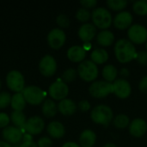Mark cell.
<instances>
[{
  "label": "cell",
  "instance_id": "cell-1",
  "mask_svg": "<svg viewBox=\"0 0 147 147\" xmlns=\"http://www.w3.org/2000/svg\"><path fill=\"white\" fill-rule=\"evenodd\" d=\"M115 55L122 64L129 63L136 58L137 52L134 45L127 39H120L115 45Z\"/></svg>",
  "mask_w": 147,
  "mask_h": 147
},
{
  "label": "cell",
  "instance_id": "cell-2",
  "mask_svg": "<svg viewBox=\"0 0 147 147\" xmlns=\"http://www.w3.org/2000/svg\"><path fill=\"white\" fill-rule=\"evenodd\" d=\"M91 120L98 125L108 127L114 118V113L111 108L107 105H98L90 112Z\"/></svg>",
  "mask_w": 147,
  "mask_h": 147
},
{
  "label": "cell",
  "instance_id": "cell-3",
  "mask_svg": "<svg viewBox=\"0 0 147 147\" xmlns=\"http://www.w3.org/2000/svg\"><path fill=\"white\" fill-rule=\"evenodd\" d=\"M91 18L94 26L102 30H108L113 23L111 13L103 7L95 9L91 14Z\"/></svg>",
  "mask_w": 147,
  "mask_h": 147
},
{
  "label": "cell",
  "instance_id": "cell-4",
  "mask_svg": "<svg viewBox=\"0 0 147 147\" xmlns=\"http://www.w3.org/2000/svg\"><path fill=\"white\" fill-rule=\"evenodd\" d=\"M22 93L25 98L26 102L30 105L37 106L40 103H43V102L45 101L46 93L42 89H40L38 86H27L24 88Z\"/></svg>",
  "mask_w": 147,
  "mask_h": 147
},
{
  "label": "cell",
  "instance_id": "cell-5",
  "mask_svg": "<svg viewBox=\"0 0 147 147\" xmlns=\"http://www.w3.org/2000/svg\"><path fill=\"white\" fill-rule=\"evenodd\" d=\"M78 74L85 82H92L98 76V68L91 60H84L78 67Z\"/></svg>",
  "mask_w": 147,
  "mask_h": 147
},
{
  "label": "cell",
  "instance_id": "cell-6",
  "mask_svg": "<svg viewBox=\"0 0 147 147\" xmlns=\"http://www.w3.org/2000/svg\"><path fill=\"white\" fill-rule=\"evenodd\" d=\"M89 92L94 98H105L113 93V84L106 81H96L90 85Z\"/></svg>",
  "mask_w": 147,
  "mask_h": 147
},
{
  "label": "cell",
  "instance_id": "cell-7",
  "mask_svg": "<svg viewBox=\"0 0 147 147\" xmlns=\"http://www.w3.org/2000/svg\"><path fill=\"white\" fill-rule=\"evenodd\" d=\"M6 84L8 88L16 92L22 93L25 88V79L23 75L18 71H10L6 76Z\"/></svg>",
  "mask_w": 147,
  "mask_h": 147
},
{
  "label": "cell",
  "instance_id": "cell-8",
  "mask_svg": "<svg viewBox=\"0 0 147 147\" xmlns=\"http://www.w3.org/2000/svg\"><path fill=\"white\" fill-rule=\"evenodd\" d=\"M127 35L133 44H143L147 41V28L140 24H134L128 28Z\"/></svg>",
  "mask_w": 147,
  "mask_h": 147
},
{
  "label": "cell",
  "instance_id": "cell-9",
  "mask_svg": "<svg viewBox=\"0 0 147 147\" xmlns=\"http://www.w3.org/2000/svg\"><path fill=\"white\" fill-rule=\"evenodd\" d=\"M48 94L52 99L60 102L65 99L69 94L68 85L63 81H56L49 86Z\"/></svg>",
  "mask_w": 147,
  "mask_h": 147
},
{
  "label": "cell",
  "instance_id": "cell-10",
  "mask_svg": "<svg viewBox=\"0 0 147 147\" xmlns=\"http://www.w3.org/2000/svg\"><path fill=\"white\" fill-rule=\"evenodd\" d=\"M66 40V35L61 28H53L47 34V43L53 49L58 50L61 48Z\"/></svg>",
  "mask_w": 147,
  "mask_h": 147
},
{
  "label": "cell",
  "instance_id": "cell-11",
  "mask_svg": "<svg viewBox=\"0 0 147 147\" xmlns=\"http://www.w3.org/2000/svg\"><path fill=\"white\" fill-rule=\"evenodd\" d=\"M40 72L44 77H52L57 71V62L51 55H45L39 63Z\"/></svg>",
  "mask_w": 147,
  "mask_h": 147
},
{
  "label": "cell",
  "instance_id": "cell-12",
  "mask_svg": "<svg viewBox=\"0 0 147 147\" xmlns=\"http://www.w3.org/2000/svg\"><path fill=\"white\" fill-rule=\"evenodd\" d=\"M132 88L129 82L124 78L116 79L113 83V93L120 99H127L130 96Z\"/></svg>",
  "mask_w": 147,
  "mask_h": 147
},
{
  "label": "cell",
  "instance_id": "cell-13",
  "mask_svg": "<svg viewBox=\"0 0 147 147\" xmlns=\"http://www.w3.org/2000/svg\"><path fill=\"white\" fill-rule=\"evenodd\" d=\"M2 136L4 141L13 146L18 145L23 139L22 130L14 126H8L7 127L3 128L2 132Z\"/></svg>",
  "mask_w": 147,
  "mask_h": 147
},
{
  "label": "cell",
  "instance_id": "cell-14",
  "mask_svg": "<svg viewBox=\"0 0 147 147\" xmlns=\"http://www.w3.org/2000/svg\"><path fill=\"white\" fill-rule=\"evenodd\" d=\"M45 128V121L40 116H32L26 121L24 130L28 134L37 135L40 134Z\"/></svg>",
  "mask_w": 147,
  "mask_h": 147
},
{
  "label": "cell",
  "instance_id": "cell-15",
  "mask_svg": "<svg viewBox=\"0 0 147 147\" xmlns=\"http://www.w3.org/2000/svg\"><path fill=\"white\" fill-rule=\"evenodd\" d=\"M132 22H133V16L128 11L119 12L113 20L114 26L120 30L129 28L132 26Z\"/></svg>",
  "mask_w": 147,
  "mask_h": 147
},
{
  "label": "cell",
  "instance_id": "cell-16",
  "mask_svg": "<svg viewBox=\"0 0 147 147\" xmlns=\"http://www.w3.org/2000/svg\"><path fill=\"white\" fill-rule=\"evenodd\" d=\"M147 131V124L145 120L137 118L134 119L129 125V133L134 138H140L146 134Z\"/></svg>",
  "mask_w": 147,
  "mask_h": 147
},
{
  "label": "cell",
  "instance_id": "cell-17",
  "mask_svg": "<svg viewBox=\"0 0 147 147\" xmlns=\"http://www.w3.org/2000/svg\"><path fill=\"white\" fill-rule=\"evenodd\" d=\"M78 34L80 40L84 43L90 42L96 35V28L94 26V24L86 22L79 28Z\"/></svg>",
  "mask_w": 147,
  "mask_h": 147
},
{
  "label": "cell",
  "instance_id": "cell-18",
  "mask_svg": "<svg viewBox=\"0 0 147 147\" xmlns=\"http://www.w3.org/2000/svg\"><path fill=\"white\" fill-rule=\"evenodd\" d=\"M86 57V51L81 46H72L67 51V58L73 63H81Z\"/></svg>",
  "mask_w": 147,
  "mask_h": 147
},
{
  "label": "cell",
  "instance_id": "cell-19",
  "mask_svg": "<svg viewBox=\"0 0 147 147\" xmlns=\"http://www.w3.org/2000/svg\"><path fill=\"white\" fill-rule=\"evenodd\" d=\"M77 109L78 106L76 102L71 99L65 98L58 103V111L65 116L72 115L77 111Z\"/></svg>",
  "mask_w": 147,
  "mask_h": 147
},
{
  "label": "cell",
  "instance_id": "cell-20",
  "mask_svg": "<svg viewBox=\"0 0 147 147\" xmlns=\"http://www.w3.org/2000/svg\"><path fill=\"white\" fill-rule=\"evenodd\" d=\"M47 132L50 138L59 140L64 137L65 134V128L64 125L59 121H52L47 125Z\"/></svg>",
  "mask_w": 147,
  "mask_h": 147
},
{
  "label": "cell",
  "instance_id": "cell-21",
  "mask_svg": "<svg viewBox=\"0 0 147 147\" xmlns=\"http://www.w3.org/2000/svg\"><path fill=\"white\" fill-rule=\"evenodd\" d=\"M96 141V135L90 129L84 130L79 136V146L81 147H93Z\"/></svg>",
  "mask_w": 147,
  "mask_h": 147
},
{
  "label": "cell",
  "instance_id": "cell-22",
  "mask_svg": "<svg viewBox=\"0 0 147 147\" xmlns=\"http://www.w3.org/2000/svg\"><path fill=\"white\" fill-rule=\"evenodd\" d=\"M41 111L45 117L53 118L58 112V105L52 99H47L43 102L41 106Z\"/></svg>",
  "mask_w": 147,
  "mask_h": 147
},
{
  "label": "cell",
  "instance_id": "cell-23",
  "mask_svg": "<svg viewBox=\"0 0 147 147\" xmlns=\"http://www.w3.org/2000/svg\"><path fill=\"white\" fill-rule=\"evenodd\" d=\"M96 41L102 47H109L115 41V35L109 30H102L96 35Z\"/></svg>",
  "mask_w": 147,
  "mask_h": 147
},
{
  "label": "cell",
  "instance_id": "cell-24",
  "mask_svg": "<svg viewBox=\"0 0 147 147\" xmlns=\"http://www.w3.org/2000/svg\"><path fill=\"white\" fill-rule=\"evenodd\" d=\"M90 59L96 65H102L109 59V53L104 48H96L91 52Z\"/></svg>",
  "mask_w": 147,
  "mask_h": 147
},
{
  "label": "cell",
  "instance_id": "cell-25",
  "mask_svg": "<svg viewBox=\"0 0 147 147\" xmlns=\"http://www.w3.org/2000/svg\"><path fill=\"white\" fill-rule=\"evenodd\" d=\"M118 73L119 72H118L117 68L113 65H107L106 66L103 67L102 71V75L103 78L105 79V81L111 83V84L112 82H115L116 80Z\"/></svg>",
  "mask_w": 147,
  "mask_h": 147
},
{
  "label": "cell",
  "instance_id": "cell-26",
  "mask_svg": "<svg viewBox=\"0 0 147 147\" xmlns=\"http://www.w3.org/2000/svg\"><path fill=\"white\" fill-rule=\"evenodd\" d=\"M10 121H12L14 127L19 129H24L26 124V116L22 111H13L10 115Z\"/></svg>",
  "mask_w": 147,
  "mask_h": 147
},
{
  "label": "cell",
  "instance_id": "cell-27",
  "mask_svg": "<svg viewBox=\"0 0 147 147\" xmlns=\"http://www.w3.org/2000/svg\"><path fill=\"white\" fill-rule=\"evenodd\" d=\"M26 103L22 93H16L11 97L10 106L14 111H22L26 107Z\"/></svg>",
  "mask_w": 147,
  "mask_h": 147
},
{
  "label": "cell",
  "instance_id": "cell-28",
  "mask_svg": "<svg viewBox=\"0 0 147 147\" xmlns=\"http://www.w3.org/2000/svg\"><path fill=\"white\" fill-rule=\"evenodd\" d=\"M113 123L116 128L124 129L130 125V120H129V117L127 115L121 114V115H118L117 116H115L114 118Z\"/></svg>",
  "mask_w": 147,
  "mask_h": 147
},
{
  "label": "cell",
  "instance_id": "cell-29",
  "mask_svg": "<svg viewBox=\"0 0 147 147\" xmlns=\"http://www.w3.org/2000/svg\"><path fill=\"white\" fill-rule=\"evenodd\" d=\"M108 7L114 11H121L127 5V1L126 0H108Z\"/></svg>",
  "mask_w": 147,
  "mask_h": 147
},
{
  "label": "cell",
  "instance_id": "cell-30",
  "mask_svg": "<svg viewBox=\"0 0 147 147\" xmlns=\"http://www.w3.org/2000/svg\"><path fill=\"white\" fill-rule=\"evenodd\" d=\"M133 9L139 16H147V1L140 0L134 3Z\"/></svg>",
  "mask_w": 147,
  "mask_h": 147
},
{
  "label": "cell",
  "instance_id": "cell-31",
  "mask_svg": "<svg viewBox=\"0 0 147 147\" xmlns=\"http://www.w3.org/2000/svg\"><path fill=\"white\" fill-rule=\"evenodd\" d=\"M78 76V71H76L73 68H68L66 69L62 75V79L63 82L66 83H71L73 82Z\"/></svg>",
  "mask_w": 147,
  "mask_h": 147
},
{
  "label": "cell",
  "instance_id": "cell-32",
  "mask_svg": "<svg viewBox=\"0 0 147 147\" xmlns=\"http://www.w3.org/2000/svg\"><path fill=\"white\" fill-rule=\"evenodd\" d=\"M76 18L81 22H87L91 18V13L89 11V9H86L84 8H80L78 9L76 13Z\"/></svg>",
  "mask_w": 147,
  "mask_h": 147
},
{
  "label": "cell",
  "instance_id": "cell-33",
  "mask_svg": "<svg viewBox=\"0 0 147 147\" xmlns=\"http://www.w3.org/2000/svg\"><path fill=\"white\" fill-rule=\"evenodd\" d=\"M11 97L12 96H10V94L8 92H0V109H5L9 105H10Z\"/></svg>",
  "mask_w": 147,
  "mask_h": 147
},
{
  "label": "cell",
  "instance_id": "cell-34",
  "mask_svg": "<svg viewBox=\"0 0 147 147\" xmlns=\"http://www.w3.org/2000/svg\"><path fill=\"white\" fill-rule=\"evenodd\" d=\"M56 22H57L58 26L62 28H66L70 26V19L65 14H61V15L58 16L56 18Z\"/></svg>",
  "mask_w": 147,
  "mask_h": 147
},
{
  "label": "cell",
  "instance_id": "cell-35",
  "mask_svg": "<svg viewBox=\"0 0 147 147\" xmlns=\"http://www.w3.org/2000/svg\"><path fill=\"white\" fill-rule=\"evenodd\" d=\"M135 59L142 65H147V51H140L137 53Z\"/></svg>",
  "mask_w": 147,
  "mask_h": 147
},
{
  "label": "cell",
  "instance_id": "cell-36",
  "mask_svg": "<svg viewBox=\"0 0 147 147\" xmlns=\"http://www.w3.org/2000/svg\"><path fill=\"white\" fill-rule=\"evenodd\" d=\"M10 122V117L6 113H0V128H5Z\"/></svg>",
  "mask_w": 147,
  "mask_h": 147
},
{
  "label": "cell",
  "instance_id": "cell-37",
  "mask_svg": "<svg viewBox=\"0 0 147 147\" xmlns=\"http://www.w3.org/2000/svg\"><path fill=\"white\" fill-rule=\"evenodd\" d=\"M52 145L53 141L48 137H42L37 142L38 147H52Z\"/></svg>",
  "mask_w": 147,
  "mask_h": 147
},
{
  "label": "cell",
  "instance_id": "cell-38",
  "mask_svg": "<svg viewBox=\"0 0 147 147\" xmlns=\"http://www.w3.org/2000/svg\"><path fill=\"white\" fill-rule=\"evenodd\" d=\"M80 4L83 6V8L86 9H94L96 6L97 1L96 0H82L80 1Z\"/></svg>",
  "mask_w": 147,
  "mask_h": 147
},
{
  "label": "cell",
  "instance_id": "cell-39",
  "mask_svg": "<svg viewBox=\"0 0 147 147\" xmlns=\"http://www.w3.org/2000/svg\"><path fill=\"white\" fill-rule=\"evenodd\" d=\"M90 108H91L90 103L87 100H82L78 102V109L82 112H87L90 109Z\"/></svg>",
  "mask_w": 147,
  "mask_h": 147
},
{
  "label": "cell",
  "instance_id": "cell-40",
  "mask_svg": "<svg viewBox=\"0 0 147 147\" xmlns=\"http://www.w3.org/2000/svg\"><path fill=\"white\" fill-rule=\"evenodd\" d=\"M139 89L141 92L147 94V76L141 78L139 84Z\"/></svg>",
  "mask_w": 147,
  "mask_h": 147
},
{
  "label": "cell",
  "instance_id": "cell-41",
  "mask_svg": "<svg viewBox=\"0 0 147 147\" xmlns=\"http://www.w3.org/2000/svg\"><path fill=\"white\" fill-rule=\"evenodd\" d=\"M18 147H38V146L37 143H35L33 140H30V141H23L19 145Z\"/></svg>",
  "mask_w": 147,
  "mask_h": 147
},
{
  "label": "cell",
  "instance_id": "cell-42",
  "mask_svg": "<svg viewBox=\"0 0 147 147\" xmlns=\"http://www.w3.org/2000/svg\"><path fill=\"white\" fill-rule=\"evenodd\" d=\"M120 74H121V76L125 79V78H127V77L129 76L130 72H129V71H128L127 68H122V69L120 71Z\"/></svg>",
  "mask_w": 147,
  "mask_h": 147
},
{
  "label": "cell",
  "instance_id": "cell-43",
  "mask_svg": "<svg viewBox=\"0 0 147 147\" xmlns=\"http://www.w3.org/2000/svg\"><path fill=\"white\" fill-rule=\"evenodd\" d=\"M62 147H81L78 144H77V143H75V142H71V141H70V142H66V143H65Z\"/></svg>",
  "mask_w": 147,
  "mask_h": 147
},
{
  "label": "cell",
  "instance_id": "cell-44",
  "mask_svg": "<svg viewBox=\"0 0 147 147\" xmlns=\"http://www.w3.org/2000/svg\"><path fill=\"white\" fill-rule=\"evenodd\" d=\"M0 147H13V146L4 140H0Z\"/></svg>",
  "mask_w": 147,
  "mask_h": 147
},
{
  "label": "cell",
  "instance_id": "cell-45",
  "mask_svg": "<svg viewBox=\"0 0 147 147\" xmlns=\"http://www.w3.org/2000/svg\"><path fill=\"white\" fill-rule=\"evenodd\" d=\"M83 47H84V49L85 51H86V50H89V49L91 47V46H90V42H85Z\"/></svg>",
  "mask_w": 147,
  "mask_h": 147
},
{
  "label": "cell",
  "instance_id": "cell-46",
  "mask_svg": "<svg viewBox=\"0 0 147 147\" xmlns=\"http://www.w3.org/2000/svg\"><path fill=\"white\" fill-rule=\"evenodd\" d=\"M103 147H117L115 144H113V143H108V144H106L105 146Z\"/></svg>",
  "mask_w": 147,
  "mask_h": 147
},
{
  "label": "cell",
  "instance_id": "cell-47",
  "mask_svg": "<svg viewBox=\"0 0 147 147\" xmlns=\"http://www.w3.org/2000/svg\"><path fill=\"white\" fill-rule=\"evenodd\" d=\"M1 86H2V83H1V81H0V89H1Z\"/></svg>",
  "mask_w": 147,
  "mask_h": 147
},
{
  "label": "cell",
  "instance_id": "cell-48",
  "mask_svg": "<svg viewBox=\"0 0 147 147\" xmlns=\"http://www.w3.org/2000/svg\"><path fill=\"white\" fill-rule=\"evenodd\" d=\"M146 50H147V41H146Z\"/></svg>",
  "mask_w": 147,
  "mask_h": 147
}]
</instances>
